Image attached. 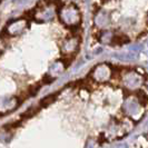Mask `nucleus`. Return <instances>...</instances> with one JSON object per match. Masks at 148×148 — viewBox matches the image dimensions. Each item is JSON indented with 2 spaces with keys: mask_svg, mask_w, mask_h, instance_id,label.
<instances>
[{
  "mask_svg": "<svg viewBox=\"0 0 148 148\" xmlns=\"http://www.w3.org/2000/svg\"><path fill=\"white\" fill-rule=\"evenodd\" d=\"M118 5L121 26L112 45H126L148 35V0H119Z\"/></svg>",
  "mask_w": 148,
  "mask_h": 148,
  "instance_id": "1",
  "label": "nucleus"
},
{
  "mask_svg": "<svg viewBox=\"0 0 148 148\" xmlns=\"http://www.w3.org/2000/svg\"><path fill=\"white\" fill-rule=\"evenodd\" d=\"M57 96H58V94H53V95H49V96L42 98V99L40 100V107H47L48 105L52 104V103L56 100Z\"/></svg>",
  "mask_w": 148,
  "mask_h": 148,
  "instance_id": "2",
  "label": "nucleus"
}]
</instances>
